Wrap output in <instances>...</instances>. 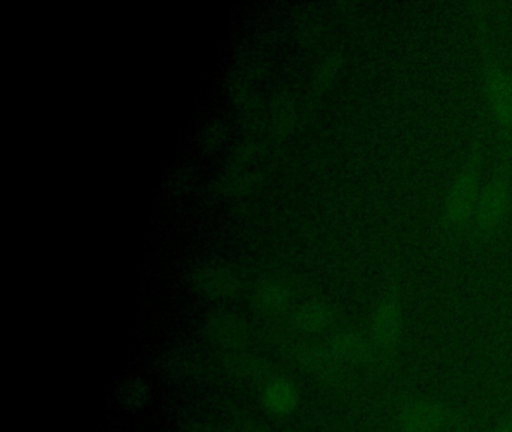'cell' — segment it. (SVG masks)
I'll return each instance as SVG.
<instances>
[{"mask_svg":"<svg viewBox=\"0 0 512 432\" xmlns=\"http://www.w3.org/2000/svg\"><path fill=\"white\" fill-rule=\"evenodd\" d=\"M482 173H484V137L482 132L478 131L443 197L439 222L440 228L449 239H457L469 233L476 203L484 186Z\"/></svg>","mask_w":512,"mask_h":432,"instance_id":"cell-1","label":"cell"},{"mask_svg":"<svg viewBox=\"0 0 512 432\" xmlns=\"http://www.w3.org/2000/svg\"><path fill=\"white\" fill-rule=\"evenodd\" d=\"M481 39V87L494 129L503 143V153L512 149V74L494 53L487 30L479 26Z\"/></svg>","mask_w":512,"mask_h":432,"instance_id":"cell-2","label":"cell"},{"mask_svg":"<svg viewBox=\"0 0 512 432\" xmlns=\"http://www.w3.org/2000/svg\"><path fill=\"white\" fill-rule=\"evenodd\" d=\"M508 153H503L487 182L482 186L470 224V236L478 242L494 239L508 221L512 210V173Z\"/></svg>","mask_w":512,"mask_h":432,"instance_id":"cell-3","label":"cell"},{"mask_svg":"<svg viewBox=\"0 0 512 432\" xmlns=\"http://www.w3.org/2000/svg\"><path fill=\"white\" fill-rule=\"evenodd\" d=\"M404 323H406V314H404L403 293H401L400 282L392 278L389 279L385 291L374 305L367 329L385 371L391 368L400 353L404 338Z\"/></svg>","mask_w":512,"mask_h":432,"instance_id":"cell-4","label":"cell"},{"mask_svg":"<svg viewBox=\"0 0 512 432\" xmlns=\"http://www.w3.org/2000/svg\"><path fill=\"white\" fill-rule=\"evenodd\" d=\"M470 425L466 411L440 399H409L395 414L397 432H460Z\"/></svg>","mask_w":512,"mask_h":432,"instance_id":"cell-5","label":"cell"},{"mask_svg":"<svg viewBox=\"0 0 512 432\" xmlns=\"http://www.w3.org/2000/svg\"><path fill=\"white\" fill-rule=\"evenodd\" d=\"M326 347L344 365L359 366L373 372L385 371L367 330L346 327L329 336Z\"/></svg>","mask_w":512,"mask_h":432,"instance_id":"cell-6","label":"cell"},{"mask_svg":"<svg viewBox=\"0 0 512 432\" xmlns=\"http://www.w3.org/2000/svg\"><path fill=\"white\" fill-rule=\"evenodd\" d=\"M293 359L314 377L332 387H344L349 384L344 363H341L326 345L296 342L290 344Z\"/></svg>","mask_w":512,"mask_h":432,"instance_id":"cell-7","label":"cell"},{"mask_svg":"<svg viewBox=\"0 0 512 432\" xmlns=\"http://www.w3.org/2000/svg\"><path fill=\"white\" fill-rule=\"evenodd\" d=\"M209 338L226 350H241L250 342L251 329L244 318L230 312L212 315L206 324Z\"/></svg>","mask_w":512,"mask_h":432,"instance_id":"cell-8","label":"cell"},{"mask_svg":"<svg viewBox=\"0 0 512 432\" xmlns=\"http://www.w3.org/2000/svg\"><path fill=\"white\" fill-rule=\"evenodd\" d=\"M293 299H295V291L292 285L280 278L262 279L251 296L254 308L271 317L286 312L292 306Z\"/></svg>","mask_w":512,"mask_h":432,"instance_id":"cell-9","label":"cell"},{"mask_svg":"<svg viewBox=\"0 0 512 432\" xmlns=\"http://www.w3.org/2000/svg\"><path fill=\"white\" fill-rule=\"evenodd\" d=\"M338 312L325 300H307L298 306L292 317V326L305 335H320L337 324Z\"/></svg>","mask_w":512,"mask_h":432,"instance_id":"cell-10","label":"cell"},{"mask_svg":"<svg viewBox=\"0 0 512 432\" xmlns=\"http://www.w3.org/2000/svg\"><path fill=\"white\" fill-rule=\"evenodd\" d=\"M191 282L199 293L208 297H232L242 287L238 273L223 266L202 267L193 273Z\"/></svg>","mask_w":512,"mask_h":432,"instance_id":"cell-11","label":"cell"},{"mask_svg":"<svg viewBox=\"0 0 512 432\" xmlns=\"http://www.w3.org/2000/svg\"><path fill=\"white\" fill-rule=\"evenodd\" d=\"M262 401L266 410L275 416H287L293 413L299 404L296 387L284 378H272L263 387Z\"/></svg>","mask_w":512,"mask_h":432,"instance_id":"cell-12","label":"cell"},{"mask_svg":"<svg viewBox=\"0 0 512 432\" xmlns=\"http://www.w3.org/2000/svg\"><path fill=\"white\" fill-rule=\"evenodd\" d=\"M344 63H346V56L341 51H334V53L323 57L322 62L317 65L313 81H311L316 95H325L334 87L343 71Z\"/></svg>","mask_w":512,"mask_h":432,"instance_id":"cell-13","label":"cell"},{"mask_svg":"<svg viewBox=\"0 0 512 432\" xmlns=\"http://www.w3.org/2000/svg\"><path fill=\"white\" fill-rule=\"evenodd\" d=\"M296 120H298V110H296L295 99L290 95L275 99L271 114L272 132L275 137H289L295 129Z\"/></svg>","mask_w":512,"mask_h":432,"instance_id":"cell-14","label":"cell"},{"mask_svg":"<svg viewBox=\"0 0 512 432\" xmlns=\"http://www.w3.org/2000/svg\"><path fill=\"white\" fill-rule=\"evenodd\" d=\"M230 360V366L239 372L242 377L254 378L266 372V363L262 359L250 356V354H235L227 357Z\"/></svg>","mask_w":512,"mask_h":432,"instance_id":"cell-15","label":"cell"},{"mask_svg":"<svg viewBox=\"0 0 512 432\" xmlns=\"http://www.w3.org/2000/svg\"><path fill=\"white\" fill-rule=\"evenodd\" d=\"M259 183V177L250 171H242V173L232 174L223 180V191L227 195H244L253 191Z\"/></svg>","mask_w":512,"mask_h":432,"instance_id":"cell-16","label":"cell"},{"mask_svg":"<svg viewBox=\"0 0 512 432\" xmlns=\"http://www.w3.org/2000/svg\"><path fill=\"white\" fill-rule=\"evenodd\" d=\"M148 387L140 381H133L124 389V402L131 408H142L148 401Z\"/></svg>","mask_w":512,"mask_h":432,"instance_id":"cell-17","label":"cell"},{"mask_svg":"<svg viewBox=\"0 0 512 432\" xmlns=\"http://www.w3.org/2000/svg\"><path fill=\"white\" fill-rule=\"evenodd\" d=\"M488 432H512V411L503 416Z\"/></svg>","mask_w":512,"mask_h":432,"instance_id":"cell-18","label":"cell"},{"mask_svg":"<svg viewBox=\"0 0 512 432\" xmlns=\"http://www.w3.org/2000/svg\"><path fill=\"white\" fill-rule=\"evenodd\" d=\"M460 432H482V431H479V429H473L472 425H470V426H467V428L461 429Z\"/></svg>","mask_w":512,"mask_h":432,"instance_id":"cell-19","label":"cell"}]
</instances>
